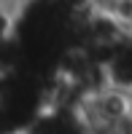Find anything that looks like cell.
I'll return each instance as SVG.
<instances>
[{"label":"cell","instance_id":"obj_1","mask_svg":"<svg viewBox=\"0 0 132 134\" xmlns=\"http://www.w3.org/2000/svg\"><path fill=\"white\" fill-rule=\"evenodd\" d=\"M8 134H27V129H14V131H8Z\"/></svg>","mask_w":132,"mask_h":134}]
</instances>
